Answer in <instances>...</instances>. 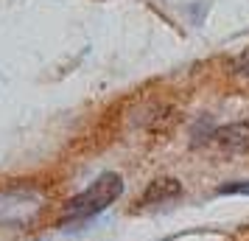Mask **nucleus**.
Returning a JSON list of instances; mask_svg holds the SVG:
<instances>
[{
    "mask_svg": "<svg viewBox=\"0 0 249 241\" xmlns=\"http://www.w3.org/2000/svg\"><path fill=\"white\" fill-rule=\"evenodd\" d=\"M182 194V185L179 180H174V177H160L154 183L146 188V194H143V205H165V202H174L177 196Z\"/></svg>",
    "mask_w": 249,
    "mask_h": 241,
    "instance_id": "4",
    "label": "nucleus"
},
{
    "mask_svg": "<svg viewBox=\"0 0 249 241\" xmlns=\"http://www.w3.org/2000/svg\"><path fill=\"white\" fill-rule=\"evenodd\" d=\"M232 73H235V79L241 84H249V48L247 51H241L232 62Z\"/></svg>",
    "mask_w": 249,
    "mask_h": 241,
    "instance_id": "5",
    "label": "nucleus"
},
{
    "mask_svg": "<svg viewBox=\"0 0 249 241\" xmlns=\"http://www.w3.org/2000/svg\"><path fill=\"white\" fill-rule=\"evenodd\" d=\"M215 138V129H213V121L210 118H204V121H199L196 127H193V146H199V140H210Z\"/></svg>",
    "mask_w": 249,
    "mask_h": 241,
    "instance_id": "6",
    "label": "nucleus"
},
{
    "mask_svg": "<svg viewBox=\"0 0 249 241\" xmlns=\"http://www.w3.org/2000/svg\"><path fill=\"white\" fill-rule=\"evenodd\" d=\"M215 140H218V146L227 149V151L249 149V124L247 121H235V124H227V127L215 129Z\"/></svg>",
    "mask_w": 249,
    "mask_h": 241,
    "instance_id": "3",
    "label": "nucleus"
},
{
    "mask_svg": "<svg viewBox=\"0 0 249 241\" xmlns=\"http://www.w3.org/2000/svg\"><path fill=\"white\" fill-rule=\"evenodd\" d=\"M45 207V199L34 188H6L0 191V224L28 227Z\"/></svg>",
    "mask_w": 249,
    "mask_h": 241,
    "instance_id": "2",
    "label": "nucleus"
},
{
    "mask_svg": "<svg viewBox=\"0 0 249 241\" xmlns=\"http://www.w3.org/2000/svg\"><path fill=\"white\" fill-rule=\"evenodd\" d=\"M121 194H124V180H121V174L107 171V174H101L87 191H81L79 196L70 199L68 207H65V219H68V222L90 219V216H95V213H101L107 205H112Z\"/></svg>",
    "mask_w": 249,
    "mask_h": 241,
    "instance_id": "1",
    "label": "nucleus"
},
{
    "mask_svg": "<svg viewBox=\"0 0 249 241\" xmlns=\"http://www.w3.org/2000/svg\"><path fill=\"white\" fill-rule=\"evenodd\" d=\"M215 194H218V196H232V194L249 196V183L244 180V183H230V185H221V188H218Z\"/></svg>",
    "mask_w": 249,
    "mask_h": 241,
    "instance_id": "7",
    "label": "nucleus"
}]
</instances>
